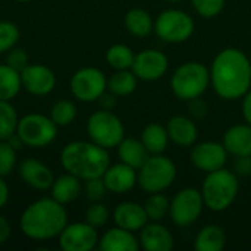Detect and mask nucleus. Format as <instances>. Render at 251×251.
<instances>
[{"instance_id": "nucleus-35", "label": "nucleus", "mask_w": 251, "mask_h": 251, "mask_svg": "<svg viewBox=\"0 0 251 251\" xmlns=\"http://www.w3.org/2000/svg\"><path fill=\"white\" fill-rule=\"evenodd\" d=\"M109 219H110V212L101 201L91 203L85 212V222L97 229L104 226L109 222Z\"/></svg>"}, {"instance_id": "nucleus-37", "label": "nucleus", "mask_w": 251, "mask_h": 251, "mask_svg": "<svg viewBox=\"0 0 251 251\" xmlns=\"http://www.w3.org/2000/svg\"><path fill=\"white\" fill-rule=\"evenodd\" d=\"M16 166V150L4 140L0 141V176H7Z\"/></svg>"}, {"instance_id": "nucleus-48", "label": "nucleus", "mask_w": 251, "mask_h": 251, "mask_svg": "<svg viewBox=\"0 0 251 251\" xmlns=\"http://www.w3.org/2000/svg\"><path fill=\"white\" fill-rule=\"evenodd\" d=\"M166 1H171V3H178V1H182V0H166Z\"/></svg>"}, {"instance_id": "nucleus-19", "label": "nucleus", "mask_w": 251, "mask_h": 251, "mask_svg": "<svg viewBox=\"0 0 251 251\" xmlns=\"http://www.w3.org/2000/svg\"><path fill=\"white\" fill-rule=\"evenodd\" d=\"M112 219L116 226L132 232H140L143 226L149 222V216L146 213L144 206L137 201L119 203L112 213Z\"/></svg>"}, {"instance_id": "nucleus-29", "label": "nucleus", "mask_w": 251, "mask_h": 251, "mask_svg": "<svg viewBox=\"0 0 251 251\" xmlns=\"http://www.w3.org/2000/svg\"><path fill=\"white\" fill-rule=\"evenodd\" d=\"M22 90L21 72L7 63H0V100L12 101Z\"/></svg>"}, {"instance_id": "nucleus-4", "label": "nucleus", "mask_w": 251, "mask_h": 251, "mask_svg": "<svg viewBox=\"0 0 251 251\" xmlns=\"http://www.w3.org/2000/svg\"><path fill=\"white\" fill-rule=\"evenodd\" d=\"M200 191L204 200V206L209 210L216 213L225 212L234 204V201L238 197V175L226 168L206 174Z\"/></svg>"}, {"instance_id": "nucleus-13", "label": "nucleus", "mask_w": 251, "mask_h": 251, "mask_svg": "<svg viewBox=\"0 0 251 251\" xmlns=\"http://www.w3.org/2000/svg\"><path fill=\"white\" fill-rule=\"evenodd\" d=\"M190 160L200 172L210 174L225 168L228 162V151L219 141H201L193 146Z\"/></svg>"}, {"instance_id": "nucleus-40", "label": "nucleus", "mask_w": 251, "mask_h": 251, "mask_svg": "<svg viewBox=\"0 0 251 251\" xmlns=\"http://www.w3.org/2000/svg\"><path fill=\"white\" fill-rule=\"evenodd\" d=\"M190 103V115L193 119H203L207 116V112H209V106L207 103L201 99V97H197Z\"/></svg>"}, {"instance_id": "nucleus-26", "label": "nucleus", "mask_w": 251, "mask_h": 251, "mask_svg": "<svg viewBox=\"0 0 251 251\" xmlns=\"http://www.w3.org/2000/svg\"><path fill=\"white\" fill-rule=\"evenodd\" d=\"M124 25L131 35L138 38L147 37L154 31V19L146 9L141 7L129 9L124 16Z\"/></svg>"}, {"instance_id": "nucleus-41", "label": "nucleus", "mask_w": 251, "mask_h": 251, "mask_svg": "<svg viewBox=\"0 0 251 251\" xmlns=\"http://www.w3.org/2000/svg\"><path fill=\"white\" fill-rule=\"evenodd\" d=\"M234 172L238 176H247L251 174V160L250 156H241L235 157L234 162Z\"/></svg>"}, {"instance_id": "nucleus-22", "label": "nucleus", "mask_w": 251, "mask_h": 251, "mask_svg": "<svg viewBox=\"0 0 251 251\" xmlns=\"http://www.w3.org/2000/svg\"><path fill=\"white\" fill-rule=\"evenodd\" d=\"M97 247L101 251H138L141 249L135 232L121 226L107 229L99 238Z\"/></svg>"}, {"instance_id": "nucleus-6", "label": "nucleus", "mask_w": 251, "mask_h": 251, "mask_svg": "<svg viewBox=\"0 0 251 251\" xmlns=\"http://www.w3.org/2000/svg\"><path fill=\"white\" fill-rule=\"evenodd\" d=\"M178 169L172 159L162 154H150L149 159L137 169L138 187L147 193H163L176 179Z\"/></svg>"}, {"instance_id": "nucleus-10", "label": "nucleus", "mask_w": 251, "mask_h": 251, "mask_svg": "<svg viewBox=\"0 0 251 251\" xmlns=\"http://www.w3.org/2000/svg\"><path fill=\"white\" fill-rule=\"evenodd\" d=\"M204 200L201 191L193 187L179 190L171 200L169 218L174 225L179 228L190 226L196 224L204 209Z\"/></svg>"}, {"instance_id": "nucleus-46", "label": "nucleus", "mask_w": 251, "mask_h": 251, "mask_svg": "<svg viewBox=\"0 0 251 251\" xmlns=\"http://www.w3.org/2000/svg\"><path fill=\"white\" fill-rule=\"evenodd\" d=\"M6 141H7V143H9V144H10V146H12V147H13L16 151H18L21 147H24V143H22V140L19 138V135H18L16 132H15V134H12V135H10V137H9Z\"/></svg>"}, {"instance_id": "nucleus-2", "label": "nucleus", "mask_w": 251, "mask_h": 251, "mask_svg": "<svg viewBox=\"0 0 251 251\" xmlns=\"http://www.w3.org/2000/svg\"><path fill=\"white\" fill-rule=\"evenodd\" d=\"M68 225V212L63 204L51 197L32 201L21 215L19 228L22 234L34 241L57 238Z\"/></svg>"}, {"instance_id": "nucleus-7", "label": "nucleus", "mask_w": 251, "mask_h": 251, "mask_svg": "<svg viewBox=\"0 0 251 251\" xmlns=\"http://www.w3.org/2000/svg\"><path fill=\"white\" fill-rule=\"evenodd\" d=\"M87 135L90 141L110 150L125 138V126L118 115L112 110H96L87 121Z\"/></svg>"}, {"instance_id": "nucleus-20", "label": "nucleus", "mask_w": 251, "mask_h": 251, "mask_svg": "<svg viewBox=\"0 0 251 251\" xmlns=\"http://www.w3.org/2000/svg\"><path fill=\"white\" fill-rule=\"evenodd\" d=\"M169 140L179 147H193L199 140V128L191 116L175 115L166 124Z\"/></svg>"}, {"instance_id": "nucleus-38", "label": "nucleus", "mask_w": 251, "mask_h": 251, "mask_svg": "<svg viewBox=\"0 0 251 251\" xmlns=\"http://www.w3.org/2000/svg\"><path fill=\"white\" fill-rule=\"evenodd\" d=\"M84 193H85V197L91 203H96V201H101L109 191L106 188V184H104L103 178H93V179L85 181Z\"/></svg>"}, {"instance_id": "nucleus-25", "label": "nucleus", "mask_w": 251, "mask_h": 251, "mask_svg": "<svg viewBox=\"0 0 251 251\" xmlns=\"http://www.w3.org/2000/svg\"><path fill=\"white\" fill-rule=\"evenodd\" d=\"M118 157H119V162L134 168V169H138L143 166V163L149 159L150 153L147 151V149L144 147L143 141L141 140H137V138H124L118 147Z\"/></svg>"}, {"instance_id": "nucleus-47", "label": "nucleus", "mask_w": 251, "mask_h": 251, "mask_svg": "<svg viewBox=\"0 0 251 251\" xmlns=\"http://www.w3.org/2000/svg\"><path fill=\"white\" fill-rule=\"evenodd\" d=\"M15 1H18V3H26V1H31V0H15Z\"/></svg>"}, {"instance_id": "nucleus-27", "label": "nucleus", "mask_w": 251, "mask_h": 251, "mask_svg": "<svg viewBox=\"0 0 251 251\" xmlns=\"http://www.w3.org/2000/svg\"><path fill=\"white\" fill-rule=\"evenodd\" d=\"M140 140L143 141L144 147L150 154H162L168 149V144L171 141L166 126L157 122L146 125L144 129L141 131Z\"/></svg>"}, {"instance_id": "nucleus-39", "label": "nucleus", "mask_w": 251, "mask_h": 251, "mask_svg": "<svg viewBox=\"0 0 251 251\" xmlns=\"http://www.w3.org/2000/svg\"><path fill=\"white\" fill-rule=\"evenodd\" d=\"M6 63L10 68H13L18 72H21L22 69H25L29 65V59H28V54H26V51L24 49L15 46L13 49H10L6 53Z\"/></svg>"}, {"instance_id": "nucleus-1", "label": "nucleus", "mask_w": 251, "mask_h": 251, "mask_svg": "<svg viewBox=\"0 0 251 251\" xmlns=\"http://www.w3.org/2000/svg\"><path fill=\"white\" fill-rule=\"evenodd\" d=\"M209 71L210 85L222 100H240L251 88L250 59L237 47L221 50L212 60Z\"/></svg>"}, {"instance_id": "nucleus-9", "label": "nucleus", "mask_w": 251, "mask_h": 251, "mask_svg": "<svg viewBox=\"0 0 251 251\" xmlns=\"http://www.w3.org/2000/svg\"><path fill=\"white\" fill-rule=\"evenodd\" d=\"M57 129L59 126L51 118L41 113H28L19 118L16 125V134L24 146L29 149H44L50 146L57 137Z\"/></svg>"}, {"instance_id": "nucleus-31", "label": "nucleus", "mask_w": 251, "mask_h": 251, "mask_svg": "<svg viewBox=\"0 0 251 251\" xmlns=\"http://www.w3.org/2000/svg\"><path fill=\"white\" fill-rule=\"evenodd\" d=\"M144 209L149 216V221L160 222L169 215L171 200L163 193H151L144 201Z\"/></svg>"}, {"instance_id": "nucleus-42", "label": "nucleus", "mask_w": 251, "mask_h": 251, "mask_svg": "<svg viewBox=\"0 0 251 251\" xmlns=\"http://www.w3.org/2000/svg\"><path fill=\"white\" fill-rule=\"evenodd\" d=\"M97 101H99V104H100V109L113 110V109L116 107V104H118V97H116L113 93H110V91L107 90L106 93L101 94V97H100Z\"/></svg>"}, {"instance_id": "nucleus-24", "label": "nucleus", "mask_w": 251, "mask_h": 251, "mask_svg": "<svg viewBox=\"0 0 251 251\" xmlns=\"http://www.w3.org/2000/svg\"><path fill=\"white\" fill-rule=\"evenodd\" d=\"M226 246V232L221 225L209 224L203 226L194 240L197 251H222Z\"/></svg>"}, {"instance_id": "nucleus-23", "label": "nucleus", "mask_w": 251, "mask_h": 251, "mask_svg": "<svg viewBox=\"0 0 251 251\" xmlns=\"http://www.w3.org/2000/svg\"><path fill=\"white\" fill-rule=\"evenodd\" d=\"M51 199H54L57 203L66 206L72 201H75L81 193H82V184L81 179L72 174H63L57 178H54L51 187Z\"/></svg>"}, {"instance_id": "nucleus-15", "label": "nucleus", "mask_w": 251, "mask_h": 251, "mask_svg": "<svg viewBox=\"0 0 251 251\" xmlns=\"http://www.w3.org/2000/svg\"><path fill=\"white\" fill-rule=\"evenodd\" d=\"M21 79L22 88L37 97L49 96L56 87L54 72L41 63H29L21 71Z\"/></svg>"}, {"instance_id": "nucleus-17", "label": "nucleus", "mask_w": 251, "mask_h": 251, "mask_svg": "<svg viewBox=\"0 0 251 251\" xmlns=\"http://www.w3.org/2000/svg\"><path fill=\"white\" fill-rule=\"evenodd\" d=\"M140 247L146 251H172L175 249L174 234L160 222L149 221L140 231Z\"/></svg>"}, {"instance_id": "nucleus-36", "label": "nucleus", "mask_w": 251, "mask_h": 251, "mask_svg": "<svg viewBox=\"0 0 251 251\" xmlns=\"http://www.w3.org/2000/svg\"><path fill=\"white\" fill-rule=\"evenodd\" d=\"M194 10L204 19L216 18L225 7L226 0H191Z\"/></svg>"}, {"instance_id": "nucleus-18", "label": "nucleus", "mask_w": 251, "mask_h": 251, "mask_svg": "<svg viewBox=\"0 0 251 251\" xmlns=\"http://www.w3.org/2000/svg\"><path fill=\"white\" fill-rule=\"evenodd\" d=\"M103 181L106 184V188L109 193L113 194H125L129 193L137 184V169L119 162L115 165H109L106 172L103 174Z\"/></svg>"}, {"instance_id": "nucleus-11", "label": "nucleus", "mask_w": 251, "mask_h": 251, "mask_svg": "<svg viewBox=\"0 0 251 251\" xmlns=\"http://www.w3.org/2000/svg\"><path fill=\"white\" fill-rule=\"evenodd\" d=\"M69 88L72 96L82 103L97 101L103 93L107 91V76L99 68L85 66L78 69L71 81Z\"/></svg>"}, {"instance_id": "nucleus-12", "label": "nucleus", "mask_w": 251, "mask_h": 251, "mask_svg": "<svg viewBox=\"0 0 251 251\" xmlns=\"http://www.w3.org/2000/svg\"><path fill=\"white\" fill-rule=\"evenodd\" d=\"M97 228L84 222H72L59 234V247L63 251H91L99 246Z\"/></svg>"}, {"instance_id": "nucleus-30", "label": "nucleus", "mask_w": 251, "mask_h": 251, "mask_svg": "<svg viewBox=\"0 0 251 251\" xmlns=\"http://www.w3.org/2000/svg\"><path fill=\"white\" fill-rule=\"evenodd\" d=\"M134 59H135L134 50L129 46L122 44V43L110 46L107 49V51H106V62L115 71L131 69L132 63H134Z\"/></svg>"}, {"instance_id": "nucleus-8", "label": "nucleus", "mask_w": 251, "mask_h": 251, "mask_svg": "<svg viewBox=\"0 0 251 251\" xmlns=\"http://www.w3.org/2000/svg\"><path fill=\"white\" fill-rule=\"evenodd\" d=\"M196 29L193 16L181 9H166L154 19V32L169 44H181L188 41Z\"/></svg>"}, {"instance_id": "nucleus-43", "label": "nucleus", "mask_w": 251, "mask_h": 251, "mask_svg": "<svg viewBox=\"0 0 251 251\" xmlns=\"http://www.w3.org/2000/svg\"><path fill=\"white\" fill-rule=\"evenodd\" d=\"M10 234H12V228H10V224L9 221L0 215V246L6 244L10 238Z\"/></svg>"}, {"instance_id": "nucleus-32", "label": "nucleus", "mask_w": 251, "mask_h": 251, "mask_svg": "<svg viewBox=\"0 0 251 251\" xmlns=\"http://www.w3.org/2000/svg\"><path fill=\"white\" fill-rule=\"evenodd\" d=\"M78 109L74 101L71 100H57L50 110V118L57 126H68L71 125L76 118Z\"/></svg>"}, {"instance_id": "nucleus-49", "label": "nucleus", "mask_w": 251, "mask_h": 251, "mask_svg": "<svg viewBox=\"0 0 251 251\" xmlns=\"http://www.w3.org/2000/svg\"><path fill=\"white\" fill-rule=\"evenodd\" d=\"M250 160H251V156H250Z\"/></svg>"}, {"instance_id": "nucleus-16", "label": "nucleus", "mask_w": 251, "mask_h": 251, "mask_svg": "<svg viewBox=\"0 0 251 251\" xmlns=\"http://www.w3.org/2000/svg\"><path fill=\"white\" fill-rule=\"evenodd\" d=\"M18 174H19V178L24 181V184L38 191L50 190L54 181L53 171L46 163L32 157L25 159L19 163Z\"/></svg>"}, {"instance_id": "nucleus-44", "label": "nucleus", "mask_w": 251, "mask_h": 251, "mask_svg": "<svg viewBox=\"0 0 251 251\" xmlns=\"http://www.w3.org/2000/svg\"><path fill=\"white\" fill-rule=\"evenodd\" d=\"M241 109H243V118L247 124L251 125V88L244 94V97L241 99Z\"/></svg>"}, {"instance_id": "nucleus-5", "label": "nucleus", "mask_w": 251, "mask_h": 251, "mask_svg": "<svg viewBox=\"0 0 251 251\" xmlns=\"http://www.w3.org/2000/svg\"><path fill=\"white\" fill-rule=\"evenodd\" d=\"M210 85L209 68L197 60L181 63L171 76L174 96L182 101H191L201 97Z\"/></svg>"}, {"instance_id": "nucleus-21", "label": "nucleus", "mask_w": 251, "mask_h": 251, "mask_svg": "<svg viewBox=\"0 0 251 251\" xmlns=\"http://www.w3.org/2000/svg\"><path fill=\"white\" fill-rule=\"evenodd\" d=\"M222 144L225 146L228 154L241 157L251 156V125L250 124H237L229 126L224 132Z\"/></svg>"}, {"instance_id": "nucleus-33", "label": "nucleus", "mask_w": 251, "mask_h": 251, "mask_svg": "<svg viewBox=\"0 0 251 251\" xmlns=\"http://www.w3.org/2000/svg\"><path fill=\"white\" fill-rule=\"evenodd\" d=\"M18 113L10 101L0 100V141L7 140L12 134L16 132Z\"/></svg>"}, {"instance_id": "nucleus-34", "label": "nucleus", "mask_w": 251, "mask_h": 251, "mask_svg": "<svg viewBox=\"0 0 251 251\" xmlns=\"http://www.w3.org/2000/svg\"><path fill=\"white\" fill-rule=\"evenodd\" d=\"M21 37V31L16 24L10 21H0V54L13 49Z\"/></svg>"}, {"instance_id": "nucleus-3", "label": "nucleus", "mask_w": 251, "mask_h": 251, "mask_svg": "<svg viewBox=\"0 0 251 251\" xmlns=\"http://www.w3.org/2000/svg\"><path fill=\"white\" fill-rule=\"evenodd\" d=\"M60 165L65 172L81 181L101 178L110 165L109 151L93 141H71L60 151Z\"/></svg>"}, {"instance_id": "nucleus-28", "label": "nucleus", "mask_w": 251, "mask_h": 251, "mask_svg": "<svg viewBox=\"0 0 251 251\" xmlns=\"http://www.w3.org/2000/svg\"><path fill=\"white\" fill-rule=\"evenodd\" d=\"M138 87V78L132 69H119L115 71L107 78V90L116 97L131 96Z\"/></svg>"}, {"instance_id": "nucleus-14", "label": "nucleus", "mask_w": 251, "mask_h": 251, "mask_svg": "<svg viewBox=\"0 0 251 251\" xmlns=\"http://www.w3.org/2000/svg\"><path fill=\"white\" fill-rule=\"evenodd\" d=\"M169 68L168 56L156 49H144L135 53V59L132 63V72L138 79L153 82L162 79Z\"/></svg>"}, {"instance_id": "nucleus-45", "label": "nucleus", "mask_w": 251, "mask_h": 251, "mask_svg": "<svg viewBox=\"0 0 251 251\" xmlns=\"http://www.w3.org/2000/svg\"><path fill=\"white\" fill-rule=\"evenodd\" d=\"M9 194H10L9 185H7V182L4 181V178L0 176V209H3V207L7 204V201H9Z\"/></svg>"}]
</instances>
